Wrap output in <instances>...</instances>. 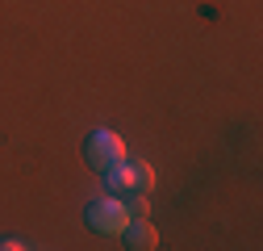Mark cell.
<instances>
[{
  "mask_svg": "<svg viewBox=\"0 0 263 251\" xmlns=\"http://www.w3.org/2000/svg\"><path fill=\"white\" fill-rule=\"evenodd\" d=\"M105 180H109V188L117 197L121 193H151L155 188V172H151L146 159H121L113 172H105Z\"/></svg>",
  "mask_w": 263,
  "mask_h": 251,
  "instance_id": "7a4b0ae2",
  "label": "cell"
},
{
  "mask_svg": "<svg viewBox=\"0 0 263 251\" xmlns=\"http://www.w3.org/2000/svg\"><path fill=\"white\" fill-rule=\"evenodd\" d=\"M125 222H129V213H125L121 197H101V201L88 205V226L96 235H121Z\"/></svg>",
  "mask_w": 263,
  "mask_h": 251,
  "instance_id": "3957f363",
  "label": "cell"
},
{
  "mask_svg": "<svg viewBox=\"0 0 263 251\" xmlns=\"http://www.w3.org/2000/svg\"><path fill=\"white\" fill-rule=\"evenodd\" d=\"M121 239H125L129 251H151V247H159V230L146 222V218H129L125 230H121Z\"/></svg>",
  "mask_w": 263,
  "mask_h": 251,
  "instance_id": "277c9868",
  "label": "cell"
},
{
  "mask_svg": "<svg viewBox=\"0 0 263 251\" xmlns=\"http://www.w3.org/2000/svg\"><path fill=\"white\" fill-rule=\"evenodd\" d=\"M84 159H88V168L92 172H113L121 159H125V142L113 134V130H96V134H88V142H84Z\"/></svg>",
  "mask_w": 263,
  "mask_h": 251,
  "instance_id": "6da1fadb",
  "label": "cell"
}]
</instances>
